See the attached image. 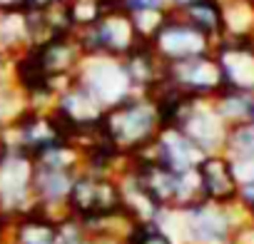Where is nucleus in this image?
<instances>
[{"label":"nucleus","mask_w":254,"mask_h":244,"mask_svg":"<svg viewBox=\"0 0 254 244\" xmlns=\"http://www.w3.org/2000/svg\"><path fill=\"white\" fill-rule=\"evenodd\" d=\"M13 82V60L5 58V55H0V87Z\"/></svg>","instance_id":"5701e85b"},{"label":"nucleus","mask_w":254,"mask_h":244,"mask_svg":"<svg viewBox=\"0 0 254 244\" xmlns=\"http://www.w3.org/2000/svg\"><path fill=\"white\" fill-rule=\"evenodd\" d=\"M53 115L58 117L60 127L65 132V140H67L72 132L100 127L102 117H105V107L100 105V100L90 90H85L77 80H72L58 95V100L53 105Z\"/></svg>","instance_id":"1a4fd4ad"},{"label":"nucleus","mask_w":254,"mask_h":244,"mask_svg":"<svg viewBox=\"0 0 254 244\" xmlns=\"http://www.w3.org/2000/svg\"><path fill=\"white\" fill-rule=\"evenodd\" d=\"M75 35H77L85 55H105V58H117V60H122L140 43H145L140 38L132 18L120 8V3L107 8L92 28H85Z\"/></svg>","instance_id":"7ed1b4c3"},{"label":"nucleus","mask_w":254,"mask_h":244,"mask_svg":"<svg viewBox=\"0 0 254 244\" xmlns=\"http://www.w3.org/2000/svg\"><path fill=\"white\" fill-rule=\"evenodd\" d=\"M252 219L237 204L219 207L209 202H199L185 212H180V244H232L234 232Z\"/></svg>","instance_id":"f03ea898"},{"label":"nucleus","mask_w":254,"mask_h":244,"mask_svg":"<svg viewBox=\"0 0 254 244\" xmlns=\"http://www.w3.org/2000/svg\"><path fill=\"white\" fill-rule=\"evenodd\" d=\"M137 160H147V162H157L172 172H187V170H197L204 152L190 142L177 127H162V132L157 135V140L145 147L142 152L132 155Z\"/></svg>","instance_id":"9d476101"},{"label":"nucleus","mask_w":254,"mask_h":244,"mask_svg":"<svg viewBox=\"0 0 254 244\" xmlns=\"http://www.w3.org/2000/svg\"><path fill=\"white\" fill-rule=\"evenodd\" d=\"M0 244H5V239H3V237H0Z\"/></svg>","instance_id":"a878e982"},{"label":"nucleus","mask_w":254,"mask_h":244,"mask_svg":"<svg viewBox=\"0 0 254 244\" xmlns=\"http://www.w3.org/2000/svg\"><path fill=\"white\" fill-rule=\"evenodd\" d=\"M122 65L137 95H150L165 80V72H167V65L155 55L150 43H140L130 55L122 58Z\"/></svg>","instance_id":"4468645a"},{"label":"nucleus","mask_w":254,"mask_h":244,"mask_svg":"<svg viewBox=\"0 0 254 244\" xmlns=\"http://www.w3.org/2000/svg\"><path fill=\"white\" fill-rule=\"evenodd\" d=\"M5 244H8V242H5Z\"/></svg>","instance_id":"cd10ccee"},{"label":"nucleus","mask_w":254,"mask_h":244,"mask_svg":"<svg viewBox=\"0 0 254 244\" xmlns=\"http://www.w3.org/2000/svg\"><path fill=\"white\" fill-rule=\"evenodd\" d=\"M120 8L130 18L145 13H170L167 0H120Z\"/></svg>","instance_id":"412c9836"},{"label":"nucleus","mask_w":254,"mask_h":244,"mask_svg":"<svg viewBox=\"0 0 254 244\" xmlns=\"http://www.w3.org/2000/svg\"><path fill=\"white\" fill-rule=\"evenodd\" d=\"M190 3H194V0H167L170 10H182V8H187Z\"/></svg>","instance_id":"b1692460"},{"label":"nucleus","mask_w":254,"mask_h":244,"mask_svg":"<svg viewBox=\"0 0 254 244\" xmlns=\"http://www.w3.org/2000/svg\"><path fill=\"white\" fill-rule=\"evenodd\" d=\"M147 43L165 65H175V62H182L190 58L214 53V43L204 33H199L194 25H190L182 15H177L175 10H170V15L165 18L160 30Z\"/></svg>","instance_id":"423d86ee"},{"label":"nucleus","mask_w":254,"mask_h":244,"mask_svg":"<svg viewBox=\"0 0 254 244\" xmlns=\"http://www.w3.org/2000/svg\"><path fill=\"white\" fill-rule=\"evenodd\" d=\"M252 219H254V217H252Z\"/></svg>","instance_id":"bb28decb"},{"label":"nucleus","mask_w":254,"mask_h":244,"mask_svg":"<svg viewBox=\"0 0 254 244\" xmlns=\"http://www.w3.org/2000/svg\"><path fill=\"white\" fill-rule=\"evenodd\" d=\"M167 127H177L190 142H194L204 155L222 152L227 125L217 115L212 100H199V97H185L180 105L177 115Z\"/></svg>","instance_id":"39448f33"},{"label":"nucleus","mask_w":254,"mask_h":244,"mask_svg":"<svg viewBox=\"0 0 254 244\" xmlns=\"http://www.w3.org/2000/svg\"><path fill=\"white\" fill-rule=\"evenodd\" d=\"M40 70L50 77V80H75V72L85 58L82 45L77 40L75 33L67 35H58L38 48H30Z\"/></svg>","instance_id":"ddd939ff"},{"label":"nucleus","mask_w":254,"mask_h":244,"mask_svg":"<svg viewBox=\"0 0 254 244\" xmlns=\"http://www.w3.org/2000/svg\"><path fill=\"white\" fill-rule=\"evenodd\" d=\"M165 80L172 87H177L182 95L199 97V100H212L219 90H224L222 70H219V62H217L214 53L167 65Z\"/></svg>","instance_id":"6e6552de"},{"label":"nucleus","mask_w":254,"mask_h":244,"mask_svg":"<svg viewBox=\"0 0 254 244\" xmlns=\"http://www.w3.org/2000/svg\"><path fill=\"white\" fill-rule=\"evenodd\" d=\"M55 244H90V237L77 217H67L58 224V242Z\"/></svg>","instance_id":"aec40b11"},{"label":"nucleus","mask_w":254,"mask_h":244,"mask_svg":"<svg viewBox=\"0 0 254 244\" xmlns=\"http://www.w3.org/2000/svg\"><path fill=\"white\" fill-rule=\"evenodd\" d=\"M237 207H239L244 214L254 217V180H249V182H239V192H237Z\"/></svg>","instance_id":"4be33fe9"},{"label":"nucleus","mask_w":254,"mask_h":244,"mask_svg":"<svg viewBox=\"0 0 254 244\" xmlns=\"http://www.w3.org/2000/svg\"><path fill=\"white\" fill-rule=\"evenodd\" d=\"M182 15L190 25H194L199 33H204L214 45L224 38V13H222V0H194L187 8L175 10Z\"/></svg>","instance_id":"dca6fc26"},{"label":"nucleus","mask_w":254,"mask_h":244,"mask_svg":"<svg viewBox=\"0 0 254 244\" xmlns=\"http://www.w3.org/2000/svg\"><path fill=\"white\" fill-rule=\"evenodd\" d=\"M8 244H55L58 242V224L40 212L30 209L20 217H13L8 232H5Z\"/></svg>","instance_id":"2eb2a0df"},{"label":"nucleus","mask_w":254,"mask_h":244,"mask_svg":"<svg viewBox=\"0 0 254 244\" xmlns=\"http://www.w3.org/2000/svg\"><path fill=\"white\" fill-rule=\"evenodd\" d=\"M130 244H177V239L157 222H145V224L135 227Z\"/></svg>","instance_id":"6ab92c4d"},{"label":"nucleus","mask_w":254,"mask_h":244,"mask_svg":"<svg viewBox=\"0 0 254 244\" xmlns=\"http://www.w3.org/2000/svg\"><path fill=\"white\" fill-rule=\"evenodd\" d=\"M70 214L77 219L102 217L110 212L122 209V194L120 182L115 177H100L90 172H77L70 197H67Z\"/></svg>","instance_id":"0eeeda50"},{"label":"nucleus","mask_w":254,"mask_h":244,"mask_svg":"<svg viewBox=\"0 0 254 244\" xmlns=\"http://www.w3.org/2000/svg\"><path fill=\"white\" fill-rule=\"evenodd\" d=\"M8 152H10V147H8V142L3 137V130H0V165H3V160L8 157Z\"/></svg>","instance_id":"393cba45"},{"label":"nucleus","mask_w":254,"mask_h":244,"mask_svg":"<svg viewBox=\"0 0 254 244\" xmlns=\"http://www.w3.org/2000/svg\"><path fill=\"white\" fill-rule=\"evenodd\" d=\"M165 122L150 95H132L120 105L105 110L102 132L107 142L125 157H132L150 147L162 132Z\"/></svg>","instance_id":"f257e3e1"},{"label":"nucleus","mask_w":254,"mask_h":244,"mask_svg":"<svg viewBox=\"0 0 254 244\" xmlns=\"http://www.w3.org/2000/svg\"><path fill=\"white\" fill-rule=\"evenodd\" d=\"M199 182H202V197L209 204L219 207H232L237 204V192H239V180L234 175L232 160L222 152L204 155L199 167H197Z\"/></svg>","instance_id":"f8f14e48"},{"label":"nucleus","mask_w":254,"mask_h":244,"mask_svg":"<svg viewBox=\"0 0 254 244\" xmlns=\"http://www.w3.org/2000/svg\"><path fill=\"white\" fill-rule=\"evenodd\" d=\"M212 105L217 115L224 120V125H237V122L254 120V95L252 92H239V90H219L212 97Z\"/></svg>","instance_id":"f3484780"},{"label":"nucleus","mask_w":254,"mask_h":244,"mask_svg":"<svg viewBox=\"0 0 254 244\" xmlns=\"http://www.w3.org/2000/svg\"><path fill=\"white\" fill-rule=\"evenodd\" d=\"M214 58L222 70V82L229 90L254 95V38L252 40H219Z\"/></svg>","instance_id":"9b49d317"},{"label":"nucleus","mask_w":254,"mask_h":244,"mask_svg":"<svg viewBox=\"0 0 254 244\" xmlns=\"http://www.w3.org/2000/svg\"><path fill=\"white\" fill-rule=\"evenodd\" d=\"M75 80L90 90L100 105L105 110L120 105L122 100L137 95L132 90V82L125 72V65L122 60L117 58H105V55H85L77 72H75Z\"/></svg>","instance_id":"20e7f679"},{"label":"nucleus","mask_w":254,"mask_h":244,"mask_svg":"<svg viewBox=\"0 0 254 244\" xmlns=\"http://www.w3.org/2000/svg\"><path fill=\"white\" fill-rule=\"evenodd\" d=\"M222 155H227L232 162H249L254 160V120L237 122L227 127Z\"/></svg>","instance_id":"a211bd4d"}]
</instances>
